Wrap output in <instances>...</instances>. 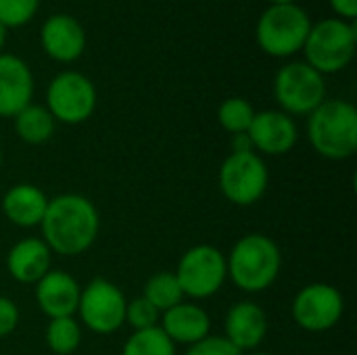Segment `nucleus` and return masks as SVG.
I'll list each match as a JSON object with an SVG mask.
<instances>
[{"label":"nucleus","mask_w":357,"mask_h":355,"mask_svg":"<svg viewBox=\"0 0 357 355\" xmlns=\"http://www.w3.org/2000/svg\"><path fill=\"white\" fill-rule=\"evenodd\" d=\"M40 228L44 236L42 241L52 253L75 257L94 245L100 230V216L90 199L65 192L48 199Z\"/></svg>","instance_id":"1"},{"label":"nucleus","mask_w":357,"mask_h":355,"mask_svg":"<svg viewBox=\"0 0 357 355\" xmlns=\"http://www.w3.org/2000/svg\"><path fill=\"white\" fill-rule=\"evenodd\" d=\"M228 278L245 293H261L270 289L282 268L278 245L259 232L245 234L232 247L228 259Z\"/></svg>","instance_id":"2"},{"label":"nucleus","mask_w":357,"mask_h":355,"mask_svg":"<svg viewBox=\"0 0 357 355\" xmlns=\"http://www.w3.org/2000/svg\"><path fill=\"white\" fill-rule=\"evenodd\" d=\"M307 136L318 155L333 161L354 157L357 151V111L347 100H324L310 113Z\"/></svg>","instance_id":"3"},{"label":"nucleus","mask_w":357,"mask_h":355,"mask_svg":"<svg viewBox=\"0 0 357 355\" xmlns=\"http://www.w3.org/2000/svg\"><path fill=\"white\" fill-rule=\"evenodd\" d=\"M357 29L351 21L322 19L312 25L307 40L303 44L305 63L318 73H337L345 69L356 54Z\"/></svg>","instance_id":"4"},{"label":"nucleus","mask_w":357,"mask_h":355,"mask_svg":"<svg viewBox=\"0 0 357 355\" xmlns=\"http://www.w3.org/2000/svg\"><path fill=\"white\" fill-rule=\"evenodd\" d=\"M312 29L310 15L299 4H270L257 21V44L270 56L299 52Z\"/></svg>","instance_id":"5"},{"label":"nucleus","mask_w":357,"mask_h":355,"mask_svg":"<svg viewBox=\"0 0 357 355\" xmlns=\"http://www.w3.org/2000/svg\"><path fill=\"white\" fill-rule=\"evenodd\" d=\"M274 96L282 107V113L310 115L326 100L324 75L307 63H287L274 77Z\"/></svg>","instance_id":"6"},{"label":"nucleus","mask_w":357,"mask_h":355,"mask_svg":"<svg viewBox=\"0 0 357 355\" xmlns=\"http://www.w3.org/2000/svg\"><path fill=\"white\" fill-rule=\"evenodd\" d=\"M174 274L184 297L209 299L224 287L228 278L226 257L213 245H197L180 257Z\"/></svg>","instance_id":"7"},{"label":"nucleus","mask_w":357,"mask_h":355,"mask_svg":"<svg viewBox=\"0 0 357 355\" xmlns=\"http://www.w3.org/2000/svg\"><path fill=\"white\" fill-rule=\"evenodd\" d=\"M218 184L222 195L241 207H249L257 203L270 184L268 165L264 159L251 151V153H230L218 174Z\"/></svg>","instance_id":"8"},{"label":"nucleus","mask_w":357,"mask_h":355,"mask_svg":"<svg viewBox=\"0 0 357 355\" xmlns=\"http://www.w3.org/2000/svg\"><path fill=\"white\" fill-rule=\"evenodd\" d=\"M46 109L61 123H84L96 109V88L79 71H63L48 84Z\"/></svg>","instance_id":"9"},{"label":"nucleus","mask_w":357,"mask_h":355,"mask_svg":"<svg viewBox=\"0 0 357 355\" xmlns=\"http://www.w3.org/2000/svg\"><path fill=\"white\" fill-rule=\"evenodd\" d=\"M128 299L123 291L107 278H94L82 289L77 314L94 335L117 333L126 322Z\"/></svg>","instance_id":"10"},{"label":"nucleus","mask_w":357,"mask_h":355,"mask_svg":"<svg viewBox=\"0 0 357 355\" xmlns=\"http://www.w3.org/2000/svg\"><path fill=\"white\" fill-rule=\"evenodd\" d=\"M345 299L333 285L314 282L303 287L293 301V318L307 333H324L339 324Z\"/></svg>","instance_id":"11"},{"label":"nucleus","mask_w":357,"mask_h":355,"mask_svg":"<svg viewBox=\"0 0 357 355\" xmlns=\"http://www.w3.org/2000/svg\"><path fill=\"white\" fill-rule=\"evenodd\" d=\"M247 136L253 144V151L280 157L295 149L299 132L291 115L282 111H261L255 113Z\"/></svg>","instance_id":"12"},{"label":"nucleus","mask_w":357,"mask_h":355,"mask_svg":"<svg viewBox=\"0 0 357 355\" xmlns=\"http://www.w3.org/2000/svg\"><path fill=\"white\" fill-rule=\"evenodd\" d=\"M44 52L59 63H73L86 48V31L71 15H52L40 29Z\"/></svg>","instance_id":"13"},{"label":"nucleus","mask_w":357,"mask_h":355,"mask_svg":"<svg viewBox=\"0 0 357 355\" xmlns=\"http://www.w3.org/2000/svg\"><path fill=\"white\" fill-rule=\"evenodd\" d=\"M33 96V75L17 54H0V117H15Z\"/></svg>","instance_id":"14"},{"label":"nucleus","mask_w":357,"mask_h":355,"mask_svg":"<svg viewBox=\"0 0 357 355\" xmlns=\"http://www.w3.org/2000/svg\"><path fill=\"white\" fill-rule=\"evenodd\" d=\"M82 289L77 280L61 270H50L36 282L38 308L52 318H67L77 312Z\"/></svg>","instance_id":"15"},{"label":"nucleus","mask_w":357,"mask_h":355,"mask_svg":"<svg viewBox=\"0 0 357 355\" xmlns=\"http://www.w3.org/2000/svg\"><path fill=\"white\" fill-rule=\"evenodd\" d=\"M268 335V316L253 301H241L228 310L226 339L238 349L249 352L264 343Z\"/></svg>","instance_id":"16"},{"label":"nucleus","mask_w":357,"mask_h":355,"mask_svg":"<svg viewBox=\"0 0 357 355\" xmlns=\"http://www.w3.org/2000/svg\"><path fill=\"white\" fill-rule=\"evenodd\" d=\"M52 251L42 239H21L6 253V270L21 285H36L50 272Z\"/></svg>","instance_id":"17"},{"label":"nucleus","mask_w":357,"mask_h":355,"mask_svg":"<svg viewBox=\"0 0 357 355\" xmlns=\"http://www.w3.org/2000/svg\"><path fill=\"white\" fill-rule=\"evenodd\" d=\"M161 331L169 337V341L182 343V345H195L209 337L211 331V318L209 314L197 305V303H178L172 310L163 312L161 318Z\"/></svg>","instance_id":"18"},{"label":"nucleus","mask_w":357,"mask_h":355,"mask_svg":"<svg viewBox=\"0 0 357 355\" xmlns=\"http://www.w3.org/2000/svg\"><path fill=\"white\" fill-rule=\"evenodd\" d=\"M48 207V197L33 184H15L2 197L6 220L19 228H36L42 224Z\"/></svg>","instance_id":"19"},{"label":"nucleus","mask_w":357,"mask_h":355,"mask_svg":"<svg viewBox=\"0 0 357 355\" xmlns=\"http://www.w3.org/2000/svg\"><path fill=\"white\" fill-rule=\"evenodd\" d=\"M15 132L27 144H44L52 138L56 121L46 107L27 105L15 117Z\"/></svg>","instance_id":"20"},{"label":"nucleus","mask_w":357,"mask_h":355,"mask_svg":"<svg viewBox=\"0 0 357 355\" xmlns=\"http://www.w3.org/2000/svg\"><path fill=\"white\" fill-rule=\"evenodd\" d=\"M142 297L151 305H155L159 310V314H163L184 301V293H182L180 282L174 272H159V274L151 276L144 285Z\"/></svg>","instance_id":"21"},{"label":"nucleus","mask_w":357,"mask_h":355,"mask_svg":"<svg viewBox=\"0 0 357 355\" xmlns=\"http://www.w3.org/2000/svg\"><path fill=\"white\" fill-rule=\"evenodd\" d=\"M82 343V326L73 316L52 318L46 326V345L52 354L71 355Z\"/></svg>","instance_id":"22"},{"label":"nucleus","mask_w":357,"mask_h":355,"mask_svg":"<svg viewBox=\"0 0 357 355\" xmlns=\"http://www.w3.org/2000/svg\"><path fill=\"white\" fill-rule=\"evenodd\" d=\"M121 355H176V345L161 326H155L149 331H134L126 341Z\"/></svg>","instance_id":"23"},{"label":"nucleus","mask_w":357,"mask_h":355,"mask_svg":"<svg viewBox=\"0 0 357 355\" xmlns=\"http://www.w3.org/2000/svg\"><path fill=\"white\" fill-rule=\"evenodd\" d=\"M255 109L253 105L247 100V98H241V96H232V98H226L220 109H218V121L220 126L230 132L232 136L236 134H247L251 123H253V117H255Z\"/></svg>","instance_id":"24"},{"label":"nucleus","mask_w":357,"mask_h":355,"mask_svg":"<svg viewBox=\"0 0 357 355\" xmlns=\"http://www.w3.org/2000/svg\"><path fill=\"white\" fill-rule=\"evenodd\" d=\"M40 0H0V23L8 27H21L33 19Z\"/></svg>","instance_id":"25"},{"label":"nucleus","mask_w":357,"mask_h":355,"mask_svg":"<svg viewBox=\"0 0 357 355\" xmlns=\"http://www.w3.org/2000/svg\"><path fill=\"white\" fill-rule=\"evenodd\" d=\"M159 310L151 305L144 297H136L126 305V322L134 331H149L159 326Z\"/></svg>","instance_id":"26"},{"label":"nucleus","mask_w":357,"mask_h":355,"mask_svg":"<svg viewBox=\"0 0 357 355\" xmlns=\"http://www.w3.org/2000/svg\"><path fill=\"white\" fill-rule=\"evenodd\" d=\"M186 355H243L226 337H205L203 341L190 345Z\"/></svg>","instance_id":"27"},{"label":"nucleus","mask_w":357,"mask_h":355,"mask_svg":"<svg viewBox=\"0 0 357 355\" xmlns=\"http://www.w3.org/2000/svg\"><path fill=\"white\" fill-rule=\"evenodd\" d=\"M19 324V308L13 299L0 295V339L8 337Z\"/></svg>","instance_id":"28"},{"label":"nucleus","mask_w":357,"mask_h":355,"mask_svg":"<svg viewBox=\"0 0 357 355\" xmlns=\"http://www.w3.org/2000/svg\"><path fill=\"white\" fill-rule=\"evenodd\" d=\"M331 6L343 21H354L357 17V0H331Z\"/></svg>","instance_id":"29"},{"label":"nucleus","mask_w":357,"mask_h":355,"mask_svg":"<svg viewBox=\"0 0 357 355\" xmlns=\"http://www.w3.org/2000/svg\"><path fill=\"white\" fill-rule=\"evenodd\" d=\"M253 144L247 134H236L232 136V153H251Z\"/></svg>","instance_id":"30"},{"label":"nucleus","mask_w":357,"mask_h":355,"mask_svg":"<svg viewBox=\"0 0 357 355\" xmlns=\"http://www.w3.org/2000/svg\"><path fill=\"white\" fill-rule=\"evenodd\" d=\"M4 40H6V27L0 23V48L4 46Z\"/></svg>","instance_id":"31"},{"label":"nucleus","mask_w":357,"mask_h":355,"mask_svg":"<svg viewBox=\"0 0 357 355\" xmlns=\"http://www.w3.org/2000/svg\"><path fill=\"white\" fill-rule=\"evenodd\" d=\"M272 4H293L295 0H270Z\"/></svg>","instance_id":"32"},{"label":"nucleus","mask_w":357,"mask_h":355,"mask_svg":"<svg viewBox=\"0 0 357 355\" xmlns=\"http://www.w3.org/2000/svg\"><path fill=\"white\" fill-rule=\"evenodd\" d=\"M2 161H4V155H2V149H0V167H2Z\"/></svg>","instance_id":"33"},{"label":"nucleus","mask_w":357,"mask_h":355,"mask_svg":"<svg viewBox=\"0 0 357 355\" xmlns=\"http://www.w3.org/2000/svg\"><path fill=\"white\" fill-rule=\"evenodd\" d=\"M253 355H270V354H253Z\"/></svg>","instance_id":"34"}]
</instances>
